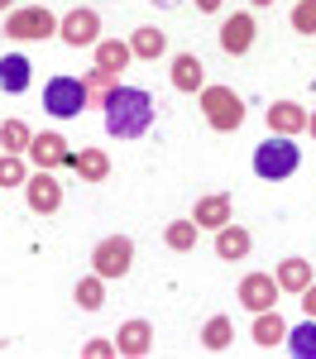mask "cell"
<instances>
[{
    "instance_id": "1",
    "label": "cell",
    "mask_w": 316,
    "mask_h": 359,
    "mask_svg": "<svg viewBox=\"0 0 316 359\" xmlns=\"http://www.w3.org/2000/svg\"><path fill=\"white\" fill-rule=\"evenodd\" d=\"M101 111H106V130H111L115 139H139V135H149V125H153V101H149V91L125 86V82H115L111 91H106Z\"/></svg>"
},
{
    "instance_id": "2",
    "label": "cell",
    "mask_w": 316,
    "mask_h": 359,
    "mask_svg": "<svg viewBox=\"0 0 316 359\" xmlns=\"http://www.w3.org/2000/svg\"><path fill=\"white\" fill-rule=\"evenodd\" d=\"M302 168V149H297V139L287 135H268L263 144L254 149V172L263 182H283Z\"/></svg>"
},
{
    "instance_id": "3",
    "label": "cell",
    "mask_w": 316,
    "mask_h": 359,
    "mask_svg": "<svg viewBox=\"0 0 316 359\" xmlns=\"http://www.w3.org/2000/svg\"><path fill=\"white\" fill-rule=\"evenodd\" d=\"M201 115L216 135H235L245 125V101L235 96V86H201Z\"/></svg>"
},
{
    "instance_id": "4",
    "label": "cell",
    "mask_w": 316,
    "mask_h": 359,
    "mask_svg": "<svg viewBox=\"0 0 316 359\" xmlns=\"http://www.w3.org/2000/svg\"><path fill=\"white\" fill-rule=\"evenodd\" d=\"M57 34V20L48 5H25V10H10L5 20V39L15 43H34V39H53Z\"/></svg>"
},
{
    "instance_id": "5",
    "label": "cell",
    "mask_w": 316,
    "mask_h": 359,
    "mask_svg": "<svg viewBox=\"0 0 316 359\" xmlns=\"http://www.w3.org/2000/svg\"><path fill=\"white\" fill-rule=\"evenodd\" d=\"M43 111L57 120H77L86 111V82L82 77H53L43 86Z\"/></svg>"
},
{
    "instance_id": "6",
    "label": "cell",
    "mask_w": 316,
    "mask_h": 359,
    "mask_svg": "<svg viewBox=\"0 0 316 359\" xmlns=\"http://www.w3.org/2000/svg\"><path fill=\"white\" fill-rule=\"evenodd\" d=\"M130 264H135V240L130 235H106L101 245L91 249V273H101L106 283L111 278H125Z\"/></svg>"
},
{
    "instance_id": "7",
    "label": "cell",
    "mask_w": 316,
    "mask_h": 359,
    "mask_svg": "<svg viewBox=\"0 0 316 359\" xmlns=\"http://www.w3.org/2000/svg\"><path fill=\"white\" fill-rule=\"evenodd\" d=\"M57 39L67 48H96L101 43V15L96 10H67L57 20Z\"/></svg>"
},
{
    "instance_id": "8",
    "label": "cell",
    "mask_w": 316,
    "mask_h": 359,
    "mask_svg": "<svg viewBox=\"0 0 316 359\" xmlns=\"http://www.w3.org/2000/svg\"><path fill=\"white\" fill-rule=\"evenodd\" d=\"M25 201H29L34 216H53L57 206H62V187H57V177L48 168H39V172L25 177Z\"/></svg>"
},
{
    "instance_id": "9",
    "label": "cell",
    "mask_w": 316,
    "mask_h": 359,
    "mask_svg": "<svg viewBox=\"0 0 316 359\" xmlns=\"http://www.w3.org/2000/svg\"><path fill=\"white\" fill-rule=\"evenodd\" d=\"M254 34H259L254 15H249V10H235L226 25H221V48H226L230 57H245L254 48Z\"/></svg>"
},
{
    "instance_id": "10",
    "label": "cell",
    "mask_w": 316,
    "mask_h": 359,
    "mask_svg": "<svg viewBox=\"0 0 316 359\" xmlns=\"http://www.w3.org/2000/svg\"><path fill=\"white\" fill-rule=\"evenodd\" d=\"M29 158H34L39 168H48V172H53V168H67V163H72V149H67V139L57 135V130H43V135L29 139Z\"/></svg>"
},
{
    "instance_id": "11",
    "label": "cell",
    "mask_w": 316,
    "mask_h": 359,
    "mask_svg": "<svg viewBox=\"0 0 316 359\" xmlns=\"http://www.w3.org/2000/svg\"><path fill=\"white\" fill-rule=\"evenodd\" d=\"M240 306H249V311L278 306V278L273 273H245L240 278Z\"/></svg>"
},
{
    "instance_id": "12",
    "label": "cell",
    "mask_w": 316,
    "mask_h": 359,
    "mask_svg": "<svg viewBox=\"0 0 316 359\" xmlns=\"http://www.w3.org/2000/svg\"><path fill=\"white\" fill-rule=\"evenodd\" d=\"M149 350H153V326H149V321H125V326L115 331V355L144 359Z\"/></svg>"
},
{
    "instance_id": "13",
    "label": "cell",
    "mask_w": 316,
    "mask_h": 359,
    "mask_svg": "<svg viewBox=\"0 0 316 359\" xmlns=\"http://www.w3.org/2000/svg\"><path fill=\"white\" fill-rule=\"evenodd\" d=\"M168 77L177 91H187V96H201V86H206V67H201L197 53H177L168 67Z\"/></svg>"
},
{
    "instance_id": "14",
    "label": "cell",
    "mask_w": 316,
    "mask_h": 359,
    "mask_svg": "<svg viewBox=\"0 0 316 359\" xmlns=\"http://www.w3.org/2000/svg\"><path fill=\"white\" fill-rule=\"evenodd\" d=\"M302 130H307V111H302L297 101H273V106H268V135L297 139Z\"/></svg>"
},
{
    "instance_id": "15",
    "label": "cell",
    "mask_w": 316,
    "mask_h": 359,
    "mask_svg": "<svg viewBox=\"0 0 316 359\" xmlns=\"http://www.w3.org/2000/svg\"><path fill=\"white\" fill-rule=\"evenodd\" d=\"M192 221H197V230H221V225H230V196L206 192L197 206H192Z\"/></svg>"
},
{
    "instance_id": "16",
    "label": "cell",
    "mask_w": 316,
    "mask_h": 359,
    "mask_svg": "<svg viewBox=\"0 0 316 359\" xmlns=\"http://www.w3.org/2000/svg\"><path fill=\"white\" fill-rule=\"evenodd\" d=\"M135 62V53H130V39H101L96 43V67L101 72H111L115 82L125 77V67Z\"/></svg>"
},
{
    "instance_id": "17",
    "label": "cell",
    "mask_w": 316,
    "mask_h": 359,
    "mask_svg": "<svg viewBox=\"0 0 316 359\" xmlns=\"http://www.w3.org/2000/svg\"><path fill=\"white\" fill-rule=\"evenodd\" d=\"M130 53L139 57V62H158V57L168 53V34L163 29H153V25H144L130 34Z\"/></svg>"
},
{
    "instance_id": "18",
    "label": "cell",
    "mask_w": 316,
    "mask_h": 359,
    "mask_svg": "<svg viewBox=\"0 0 316 359\" xmlns=\"http://www.w3.org/2000/svg\"><path fill=\"white\" fill-rule=\"evenodd\" d=\"M249 249H254V240H249V230H240L235 221L216 230V254H221L226 264H240V259H245Z\"/></svg>"
},
{
    "instance_id": "19",
    "label": "cell",
    "mask_w": 316,
    "mask_h": 359,
    "mask_svg": "<svg viewBox=\"0 0 316 359\" xmlns=\"http://www.w3.org/2000/svg\"><path fill=\"white\" fill-rule=\"evenodd\" d=\"M249 335H254L259 350H273V345H283V340H287V326H283V316L268 306V311H254V326H249Z\"/></svg>"
},
{
    "instance_id": "20",
    "label": "cell",
    "mask_w": 316,
    "mask_h": 359,
    "mask_svg": "<svg viewBox=\"0 0 316 359\" xmlns=\"http://www.w3.org/2000/svg\"><path fill=\"white\" fill-rule=\"evenodd\" d=\"M72 172L82 177V182H106L111 177V154H101V149H82V154H72Z\"/></svg>"
},
{
    "instance_id": "21",
    "label": "cell",
    "mask_w": 316,
    "mask_h": 359,
    "mask_svg": "<svg viewBox=\"0 0 316 359\" xmlns=\"http://www.w3.org/2000/svg\"><path fill=\"white\" fill-rule=\"evenodd\" d=\"M29 57L25 53H10V57H0V91H10V96H20L29 86Z\"/></svg>"
},
{
    "instance_id": "22",
    "label": "cell",
    "mask_w": 316,
    "mask_h": 359,
    "mask_svg": "<svg viewBox=\"0 0 316 359\" xmlns=\"http://www.w3.org/2000/svg\"><path fill=\"white\" fill-rule=\"evenodd\" d=\"M312 264H307V259H297V254H292V259H283V264H278V292H302V287H307V283H312Z\"/></svg>"
},
{
    "instance_id": "23",
    "label": "cell",
    "mask_w": 316,
    "mask_h": 359,
    "mask_svg": "<svg viewBox=\"0 0 316 359\" xmlns=\"http://www.w3.org/2000/svg\"><path fill=\"white\" fill-rule=\"evenodd\" d=\"M201 345H206L211 355L230 350V345H235V321H230V316H211V321L201 326Z\"/></svg>"
},
{
    "instance_id": "24",
    "label": "cell",
    "mask_w": 316,
    "mask_h": 359,
    "mask_svg": "<svg viewBox=\"0 0 316 359\" xmlns=\"http://www.w3.org/2000/svg\"><path fill=\"white\" fill-rule=\"evenodd\" d=\"M72 297H77L82 311H101V306H106V278H101V273H86L82 283L72 287Z\"/></svg>"
},
{
    "instance_id": "25",
    "label": "cell",
    "mask_w": 316,
    "mask_h": 359,
    "mask_svg": "<svg viewBox=\"0 0 316 359\" xmlns=\"http://www.w3.org/2000/svg\"><path fill=\"white\" fill-rule=\"evenodd\" d=\"M163 240H168V249H177V254L197 249V221H172L168 230H163Z\"/></svg>"
},
{
    "instance_id": "26",
    "label": "cell",
    "mask_w": 316,
    "mask_h": 359,
    "mask_svg": "<svg viewBox=\"0 0 316 359\" xmlns=\"http://www.w3.org/2000/svg\"><path fill=\"white\" fill-rule=\"evenodd\" d=\"M287 350L302 359H316V321L307 316V326H297V331H287Z\"/></svg>"
},
{
    "instance_id": "27",
    "label": "cell",
    "mask_w": 316,
    "mask_h": 359,
    "mask_svg": "<svg viewBox=\"0 0 316 359\" xmlns=\"http://www.w3.org/2000/svg\"><path fill=\"white\" fill-rule=\"evenodd\" d=\"M29 130L25 125H20V120H5V125H0V149H5V154H29Z\"/></svg>"
},
{
    "instance_id": "28",
    "label": "cell",
    "mask_w": 316,
    "mask_h": 359,
    "mask_svg": "<svg viewBox=\"0 0 316 359\" xmlns=\"http://www.w3.org/2000/svg\"><path fill=\"white\" fill-rule=\"evenodd\" d=\"M25 154H0V187H25Z\"/></svg>"
},
{
    "instance_id": "29",
    "label": "cell",
    "mask_w": 316,
    "mask_h": 359,
    "mask_svg": "<svg viewBox=\"0 0 316 359\" xmlns=\"http://www.w3.org/2000/svg\"><path fill=\"white\" fill-rule=\"evenodd\" d=\"M82 82H86V101H106V91L115 86V77H111V72H101V67H91Z\"/></svg>"
},
{
    "instance_id": "30",
    "label": "cell",
    "mask_w": 316,
    "mask_h": 359,
    "mask_svg": "<svg viewBox=\"0 0 316 359\" xmlns=\"http://www.w3.org/2000/svg\"><path fill=\"white\" fill-rule=\"evenodd\" d=\"M292 29L297 34H316V0H297L292 5Z\"/></svg>"
},
{
    "instance_id": "31",
    "label": "cell",
    "mask_w": 316,
    "mask_h": 359,
    "mask_svg": "<svg viewBox=\"0 0 316 359\" xmlns=\"http://www.w3.org/2000/svg\"><path fill=\"white\" fill-rule=\"evenodd\" d=\"M82 359H120V355H115V340H86Z\"/></svg>"
},
{
    "instance_id": "32",
    "label": "cell",
    "mask_w": 316,
    "mask_h": 359,
    "mask_svg": "<svg viewBox=\"0 0 316 359\" xmlns=\"http://www.w3.org/2000/svg\"><path fill=\"white\" fill-rule=\"evenodd\" d=\"M297 297H302V306H307V316L316 321V278L307 283V287H302V292H297Z\"/></svg>"
},
{
    "instance_id": "33",
    "label": "cell",
    "mask_w": 316,
    "mask_h": 359,
    "mask_svg": "<svg viewBox=\"0 0 316 359\" xmlns=\"http://www.w3.org/2000/svg\"><path fill=\"white\" fill-rule=\"evenodd\" d=\"M197 10H201V15H216V10H221V0H197Z\"/></svg>"
},
{
    "instance_id": "34",
    "label": "cell",
    "mask_w": 316,
    "mask_h": 359,
    "mask_svg": "<svg viewBox=\"0 0 316 359\" xmlns=\"http://www.w3.org/2000/svg\"><path fill=\"white\" fill-rule=\"evenodd\" d=\"M307 135L316 139V111H307Z\"/></svg>"
},
{
    "instance_id": "35",
    "label": "cell",
    "mask_w": 316,
    "mask_h": 359,
    "mask_svg": "<svg viewBox=\"0 0 316 359\" xmlns=\"http://www.w3.org/2000/svg\"><path fill=\"white\" fill-rule=\"evenodd\" d=\"M10 5H15V0H0V10H10Z\"/></svg>"
},
{
    "instance_id": "36",
    "label": "cell",
    "mask_w": 316,
    "mask_h": 359,
    "mask_svg": "<svg viewBox=\"0 0 316 359\" xmlns=\"http://www.w3.org/2000/svg\"><path fill=\"white\" fill-rule=\"evenodd\" d=\"M254 5H273V0H254Z\"/></svg>"
}]
</instances>
